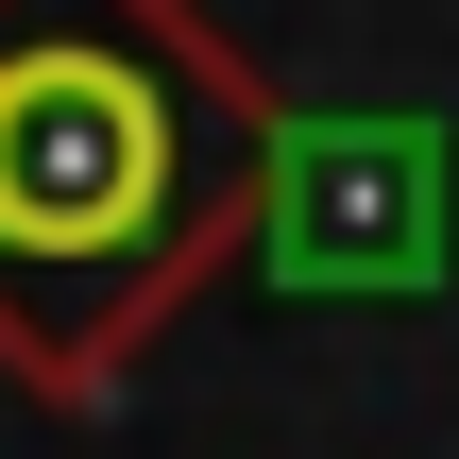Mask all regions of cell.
<instances>
[{"label": "cell", "mask_w": 459, "mask_h": 459, "mask_svg": "<svg viewBox=\"0 0 459 459\" xmlns=\"http://www.w3.org/2000/svg\"><path fill=\"white\" fill-rule=\"evenodd\" d=\"M273 102L187 0H0V358L102 375L255 221Z\"/></svg>", "instance_id": "obj_1"}]
</instances>
